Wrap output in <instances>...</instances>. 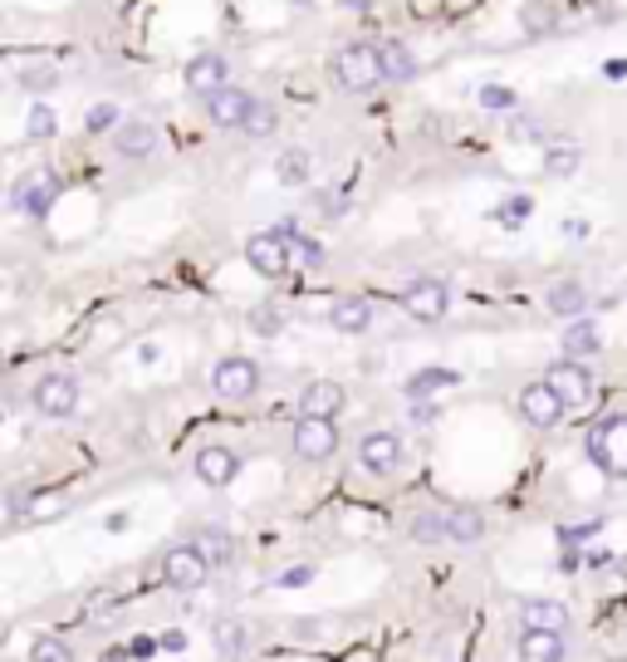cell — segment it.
I'll return each instance as SVG.
<instances>
[{
    "label": "cell",
    "instance_id": "cell-1",
    "mask_svg": "<svg viewBox=\"0 0 627 662\" xmlns=\"http://www.w3.org/2000/svg\"><path fill=\"white\" fill-rule=\"evenodd\" d=\"M588 462L607 476V481H627V417H603L598 427H588Z\"/></svg>",
    "mask_w": 627,
    "mask_h": 662
},
{
    "label": "cell",
    "instance_id": "cell-2",
    "mask_svg": "<svg viewBox=\"0 0 627 662\" xmlns=\"http://www.w3.org/2000/svg\"><path fill=\"white\" fill-rule=\"evenodd\" d=\"M333 79H339L343 94L378 89V84L388 79V70H382V50H372V45H343V50L333 54Z\"/></svg>",
    "mask_w": 627,
    "mask_h": 662
},
{
    "label": "cell",
    "instance_id": "cell-3",
    "mask_svg": "<svg viewBox=\"0 0 627 662\" xmlns=\"http://www.w3.org/2000/svg\"><path fill=\"white\" fill-rule=\"evenodd\" d=\"M206 574H211V560H206L196 544H172V550L162 554V579H167V589L192 593V589H201V584H206Z\"/></svg>",
    "mask_w": 627,
    "mask_h": 662
},
{
    "label": "cell",
    "instance_id": "cell-4",
    "mask_svg": "<svg viewBox=\"0 0 627 662\" xmlns=\"http://www.w3.org/2000/svg\"><path fill=\"white\" fill-rule=\"evenodd\" d=\"M402 309H407L411 319H421V324H437V319L451 309V290H446V280H437V275H417L407 290H402Z\"/></svg>",
    "mask_w": 627,
    "mask_h": 662
},
{
    "label": "cell",
    "instance_id": "cell-5",
    "mask_svg": "<svg viewBox=\"0 0 627 662\" xmlns=\"http://www.w3.org/2000/svg\"><path fill=\"white\" fill-rule=\"evenodd\" d=\"M519 413H525L529 427H539V432H554V427L564 422L568 403L544 383V378H539V383H525V388H519Z\"/></svg>",
    "mask_w": 627,
    "mask_h": 662
},
{
    "label": "cell",
    "instance_id": "cell-6",
    "mask_svg": "<svg viewBox=\"0 0 627 662\" xmlns=\"http://www.w3.org/2000/svg\"><path fill=\"white\" fill-rule=\"evenodd\" d=\"M245 260H250V270H255V275H265V280H284L294 270L290 246H284L280 231H260V236L245 241Z\"/></svg>",
    "mask_w": 627,
    "mask_h": 662
},
{
    "label": "cell",
    "instance_id": "cell-7",
    "mask_svg": "<svg viewBox=\"0 0 627 662\" xmlns=\"http://www.w3.org/2000/svg\"><path fill=\"white\" fill-rule=\"evenodd\" d=\"M211 388L225 397V403H245V397H255V388H260V368H255L250 358L231 354L211 368Z\"/></svg>",
    "mask_w": 627,
    "mask_h": 662
},
{
    "label": "cell",
    "instance_id": "cell-8",
    "mask_svg": "<svg viewBox=\"0 0 627 662\" xmlns=\"http://www.w3.org/2000/svg\"><path fill=\"white\" fill-rule=\"evenodd\" d=\"M29 403L45 417H69L78 407V378L74 373H45L35 383V393H29Z\"/></svg>",
    "mask_w": 627,
    "mask_h": 662
},
{
    "label": "cell",
    "instance_id": "cell-9",
    "mask_svg": "<svg viewBox=\"0 0 627 662\" xmlns=\"http://www.w3.org/2000/svg\"><path fill=\"white\" fill-rule=\"evenodd\" d=\"M544 383L554 388L558 397H564L568 407H588L593 403V373H588L583 364H578V358H564V364H549V373H544Z\"/></svg>",
    "mask_w": 627,
    "mask_h": 662
},
{
    "label": "cell",
    "instance_id": "cell-10",
    "mask_svg": "<svg viewBox=\"0 0 627 662\" xmlns=\"http://www.w3.org/2000/svg\"><path fill=\"white\" fill-rule=\"evenodd\" d=\"M294 452H299L304 462H323V456L339 452V427H333V417H299V422H294Z\"/></svg>",
    "mask_w": 627,
    "mask_h": 662
},
{
    "label": "cell",
    "instance_id": "cell-11",
    "mask_svg": "<svg viewBox=\"0 0 627 662\" xmlns=\"http://www.w3.org/2000/svg\"><path fill=\"white\" fill-rule=\"evenodd\" d=\"M54 201H59V177L49 168H35V172H25V177H20V187H15V207L20 211H29V217H45Z\"/></svg>",
    "mask_w": 627,
    "mask_h": 662
},
{
    "label": "cell",
    "instance_id": "cell-12",
    "mask_svg": "<svg viewBox=\"0 0 627 662\" xmlns=\"http://www.w3.org/2000/svg\"><path fill=\"white\" fill-rule=\"evenodd\" d=\"M192 471H196V481H201V486L221 491V486H231L235 476H241V456H235L231 446H201L196 462H192Z\"/></svg>",
    "mask_w": 627,
    "mask_h": 662
},
{
    "label": "cell",
    "instance_id": "cell-13",
    "mask_svg": "<svg viewBox=\"0 0 627 662\" xmlns=\"http://www.w3.org/2000/svg\"><path fill=\"white\" fill-rule=\"evenodd\" d=\"M358 462L368 466L372 476H392L402 462V437L397 432H368L358 446Z\"/></svg>",
    "mask_w": 627,
    "mask_h": 662
},
{
    "label": "cell",
    "instance_id": "cell-14",
    "mask_svg": "<svg viewBox=\"0 0 627 662\" xmlns=\"http://www.w3.org/2000/svg\"><path fill=\"white\" fill-rule=\"evenodd\" d=\"M250 109H255V99L245 89H235V84H225L216 99H206V119H211L216 128H245Z\"/></svg>",
    "mask_w": 627,
    "mask_h": 662
},
{
    "label": "cell",
    "instance_id": "cell-15",
    "mask_svg": "<svg viewBox=\"0 0 627 662\" xmlns=\"http://www.w3.org/2000/svg\"><path fill=\"white\" fill-rule=\"evenodd\" d=\"M225 60L221 54H196L192 64H186V89L196 94V99H216V94L225 89Z\"/></svg>",
    "mask_w": 627,
    "mask_h": 662
},
{
    "label": "cell",
    "instance_id": "cell-16",
    "mask_svg": "<svg viewBox=\"0 0 627 662\" xmlns=\"http://www.w3.org/2000/svg\"><path fill=\"white\" fill-rule=\"evenodd\" d=\"M343 413V388L329 383V378H319V383H309L299 393V417H339Z\"/></svg>",
    "mask_w": 627,
    "mask_h": 662
},
{
    "label": "cell",
    "instance_id": "cell-17",
    "mask_svg": "<svg viewBox=\"0 0 627 662\" xmlns=\"http://www.w3.org/2000/svg\"><path fill=\"white\" fill-rule=\"evenodd\" d=\"M118 158H127V162H143V158H152V152H157V143H162V138H157V128H152V123H123V128H118Z\"/></svg>",
    "mask_w": 627,
    "mask_h": 662
},
{
    "label": "cell",
    "instance_id": "cell-18",
    "mask_svg": "<svg viewBox=\"0 0 627 662\" xmlns=\"http://www.w3.org/2000/svg\"><path fill=\"white\" fill-rule=\"evenodd\" d=\"M564 633H539L525 628L519 633V662H564Z\"/></svg>",
    "mask_w": 627,
    "mask_h": 662
},
{
    "label": "cell",
    "instance_id": "cell-19",
    "mask_svg": "<svg viewBox=\"0 0 627 662\" xmlns=\"http://www.w3.org/2000/svg\"><path fill=\"white\" fill-rule=\"evenodd\" d=\"M519 623H525V628H539V633H564L568 609L558 599H529L525 609H519Z\"/></svg>",
    "mask_w": 627,
    "mask_h": 662
},
{
    "label": "cell",
    "instance_id": "cell-20",
    "mask_svg": "<svg viewBox=\"0 0 627 662\" xmlns=\"http://www.w3.org/2000/svg\"><path fill=\"white\" fill-rule=\"evenodd\" d=\"M211 642H216V652H221L225 662H241L245 648H250V633H245L241 618H216L211 623Z\"/></svg>",
    "mask_w": 627,
    "mask_h": 662
},
{
    "label": "cell",
    "instance_id": "cell-21",
    "mask_svg": "<svg viewBox=\"0 0 627 662\" xmlns=\"http://www.w3.org/2000/svg\"><path fill=\"white\" fill-rule=\"evenodd\" d=\"M329 324L339 329V334H362V329L372 324V305L368 299H333V309H329Z\"/></svg>",
    "mask_w": 627,
    "mask_h": 662
},
{
    "label": "cell",
    "instance_id": "cell-22",
    "mask_svg": "<svg viewBox=\"0 0 627 662\" xmlns=\"http://www.w3.org/2000/svg\"><path fill=\"white\" fill-rule=\"evenodd\" d=\"M192 544L211 560V569H231V564H235V540L225 530H216V525H201Z\"/></svg>",
    "mask_w": 627,
    "mask_h": 662
},
{
    "label": "cell",
    "instance_id": "cell-23",
    "mask_svg": "<svg viewBox=\"0 0 627 662\" xmlns=\"http://www.w3.org/2000/svg\"><path fill=\"white\" fill-rule=\"evenodd\" d=\"M446 530H451V544H476L480 535H485V515H480L476 505H451Z\"/></svg>",
    "mask_w": 627,
    "mask_h": 662
},
{
    "label": "cell",
    "instance_id": "cell-24",
    "mask_svg": "<svg viewBox=\"0 0 627 662\" xmlns=\"http://www.w3.org/2000/svg\"><path fill=\"white\" fill-rule=\"evenodd\" d=\"M284 236V246H290V260H294V270H319L323 266V246L319 241H309V236H299L294 226H274Z\"/></svg>",
    "mask_w": 627,
    "mask_h": 662
},
{
    "label": "cell",
    "instance_id": "cell-25",
    "mask_svg": "<svg viewBox=\"0 0 627 662\" xmlns=\"http://www.w3.org/2000/svg\"><path fill=\"white\" fill-rule=\"evenodd\" d=\"M564 348H568V358H593L598 348H603V334H598V324H588V319H574L568 324V334H564Z\"/></svg>",
    "mask_w": 627,
    "mask_h": 662
},
{
    "label": "cell",
    "instance_id": "cell-26",
    "mask_svg": "<svg viewBox=\"0 0 627 662\" xmlns=\"http://www.w3.org/2000/svg\"><path fill=\"white\" fill-rule=\"evenodd\" d=\"M411 540H417V544H441V540H451L446 511H421V515H411Z\"/></svg>",
    "mask_w": 627,
    "mask_h": 662
},
{
    "label": "cell",
    "instance_id": "cell-27",
    "mask_svg": "<svg viewBox=\"0 0 627 662\" xmlns=\"http://www.w3.org/2000/svg\"><path fill=\"white\" fill-rule=\"evenodd\" d=\"M456 383V373H451V368H421V373H411L407 378V397H431V393H441V388H451Z\"/></svg>",
    "mask_w": 627,
    "mask_h": 662
},
{
    "label": "cell",
    "instance_id": "cell-28",
    "mask_svg": "<svg viewBox=\"0 0 627 662\" xmlns=\"http://www.w3.org/2000/svg\"><path fill=\"white\" fill-rule=\"evenodd\" d=\"M274 177L280 182H309V152L304 148H290L274 158Z\"/></svg>",
    "mask_w": 627,
    "mask_h": 662
},
{
    "label": "cell",
    "instance_id": "cell-29",
    "mask_svg": "<svg viewBox=\"0 0 627 662\" xmlns=\"http://www.w3.org/2000/svg\"><path fill=\"white\" fill-rule=\"evenodd\" d=\"M549 309H554V315H578V309H583V290H578L574 280L549 285Z\"/></svg>",
    "mask_w": 627,
    "mask_h": 662
},
{
    "label": "cell",
    "instance_id": "cell-30",
    "mask_svg": "<svg viewBox=\"0 0 627 662\" xmlns=\"http://www.w3.org/2000/svg\"><path fill=\"white\" fill-rule=\"evenodd\" d=\"M382 70H388V79H411L417 74V64H411V54H407V45H382Z\"/></svg>",
    "mask_w": 627,
    "mask_h": 662
},
{
    "label": "cell",
    "instance_id": "cell-31",
    "mask_svg": "<svg viewBox=\"0 0 627 662\" xmlns=\"http://www.w3.org/2000/svg\"><path fill=\"white\" fill-rule=\"evenodd\" d=\"M578 162H583V152L568 148V143H564V148H549L544 152V172H549V177H574Z\"/></svg>",
    "mask_w": 627,
    "mask_h": 662
},
{
    "label": "cell",
    "instance_id": "cell-32",
    "mask_svg": "<svg viewBox=\"0 0 627 662\" xmlns=\"http://www.w3.org/2000/svg\"><path fill=\"white\" fill-rule=\"evenodd\" d=\"M108 613H118V593L98 589V593H88V599H84V623H88V628H103Z\"/></svg>",
    "mask_w": 627,
    "mask_h": 662
},
{
    "label": "cell",
    "instance_id": "cell-33",
    "mask_svg": "<svg viewBox=\"0 0 627 662\" xmlns=\"http://www.w3.org/2000/svg\"><path fill=\"white\" fill-rule=\"evenodd\" d=\"M29 662H74V648H69L64 638H35Z\"/></svg>",
    "mask_w": 627,
    "mask_h": 662
},
{
    "label": "cell",
    "instance_id": "cell-34",
    "mask_svg": "<svg viewBox=\"0 0 627 662\" xmlns=\"http://www.w3.org/2000/svg\"><path fill=\"white\" fill-rule=\"evenodd\" d=\"M274 123H280V113H274L270 109V103H255V109H250V119H245V138H270V133H274Z\"/></svg>",
    "mask_w": 627,
    "mask_h": 662
},
{
    "label": "cell",
    "instance_id": "cell-35",
    "mask_svg": "<svg viewBox=\"0 0 627 662\" xmlns=\"http://www.w3.org/2000/svg\"><path fill=\"white\" fill-rule=\"evenodd\" d=\"M519 21H525L529 35H549V30H554V11H549L544 0H529L525 11H519Z\"/></svg>",
    "mask_w": 627,
    "mask_h": 662
},
{
    "label": "cell",
    "instance_id": "cell-36",
    "mask_svg": "<svg viewBox=\"0 0 627 662\" xmlns=\"http://www.w3.org/2000/svg\"><path fill=\"white\" fill-rule=\"evenodd\" d=\"M20 84H25L29 94H49L59 84V74H54V64H29V70L20 74Z\"/></svg>",
    "mask_w": 627,
    "mask_h": 662
},
{
    "label": "cell",
    "instance_id": "cell-37",
    "mask_svg": "<svg viewBox=\"0 0 627 662\" xmlns=\"http://www.w3.org/2000/svg\"><path fill=\"white\" fill-rule=\"evenodd\" d=\"M25 133L29 138H54V109H45V103H35L25 119Z\"/></svg>",
    "mask_w": 627,
    "mask_h": 662
},
{
    "label": "cell",
    "instance_id": "cell-38",
    "mask_svg": "<svg viewBox=\"0 0 627 662\" xmlns=\"http://www.w3.org/2000/svg\"><path fill=\"white\" fill-rule=\"evenodd\" d=\"M88 128H94V133L123 128V123H118V109H113V103H94V109H88Z\"/></svg>",
    "mask_w": 627,
    "mask_h": 662
},
{
    "label": "cell",
    "instance_id": "cell-39",
    "mask_svg": "<svg viewBox=\"0 0 627 662\" xmlns=\"http://www.w3.org/2000/svg\"><path fill=\"white\" fill-rule=\"evenodd\" d=\"M250 324H255V329H260V334H280V324H284V319H280V315H274V309H270V305H255V315H250Z\"/></svg>",
    "mask_w": 627,
    "mask_h": 662
},
{
    "label": "cell",
    "instance_id": "cell-40",
    "mask_svg": "<svg viewBox=\"0 0 627 662\" xmlns=\"http://www.w3.org/2000/svg\"><path fill=\"white\" fill-rule=\"evenodd\" d=\"M480 103H485V109H515V94L509 89H480Z\"/></svg>",
    "mask_w": 627,
    "mask_h": 662
},
{
    "label": "cell",
    "instance_id": "cell-41",
    "mask_svg": "<svg viewBox=\"0 0 627 662\" xmlns=\"http://www.w3.org/2000/svg\"><path fill=\"white\" fill-rule=\"evenodd\" d=\"M529 217V197H515V201H505V207H500V221H509V226H515V221H525Z\"/></svg>",
    "mask_w": 627,
    "mask_h": 662
},
{
    "label": "cell",
    "instance_id": "cell-42",
    "mask_svg": "<svg viewBox=\"0 0 627 662\" xmlns=\"http://www.w3.org/2000/svg\"><path fill=\"white\" fill-rule=\"evenodd\" d=\"M593 530H598V520H588V525H564V530H558V540L574 544V540H588Z\"/></svg>",
    "mask_w": 627,
    "mask_h": 662
},
{
    "label": "cell",
    "instance_id": "cell-43",
    "mask_svg": "<svg viewBox=\"0 0 627 662\" xmlns=\"http://www.w3.org/2000/svg\"><path fill=\"white\" fill-rule=\"evenodd\" d=\"M309 579H314V569H309V564H299V569L280 574V589H299V584H309Z\"/></svg>",
    "mask_w": 627,
    "mask_h": 662
},
{
    "label": "cell",
    "instance_id": "cell-44",
    "mask_svg": "<svg viewBox=\"0 0 627 662\" xmlns=\"http://www.w3.org/2000/svg\"><path fill=\"white\" fill-rule=\"evenodd\" d=\"M157 648H162V642H152V638H133V648H127V652H133V658H152Z\"/></svg>",
    "mask_w": 627,
    "mask_h": 662
},
{
    "label": "cell",
    "instance_id": "cell-45",
    "mask_svg": "<svg viewBox=\"0 0 627 662\" xmlns=\"http://www.w3.org/2000/svg\"><path fill=\"white\" fill-rule=\"evenodd\" d=\"M157 642H162L167 652H182V648H186V638H182V633H176V628H172V633H162V638H157Z\"/></svg>",
    "mask_w": 627,
    "mask_h": 662
},
{
    "label": "cell",
    "instance_id": "cell-46",
    "mask_svg": "<svg viewBox=\"0 0 627 662\" xmlns=\"http://www.w3.org/2000/svg\"><path fill=\"white\" fill-rule=\"evenodd\" d=\"M564 236H568V241H583L588 226H583V221H564Z\"/></svg>",
    "mask_w": 627,
    "mask_h": 662
},
{
    "label": "cell",
    "instance_id": "cell-47",
    "mask_svg": "<svg viewBox=\"0 0 627 662\" xmlns=\"http://www.w3.org/2000/svg\"><path fill=\"white\" fill-rule=\"evenodd\" d=\"M103 662H127V652H123V648H113V652H103Z\"/></svg>",
    "mask_w": 627,
    "mask_h": 662
},
{
    "label": "cell",
    "instance_id": "cell-48",
    "mask_svg": "<svg viewBox=\"0 0 627 662\" xmlns=\"http://www.w3.org/2000/svg\"><path fill=\"white\" fill-rule=\"evenodd\" d=\"M290 5H314V0H290Z\"/></svg>",
    "mask_w": 627,
    "mask_h": 662
}]
</instances>
